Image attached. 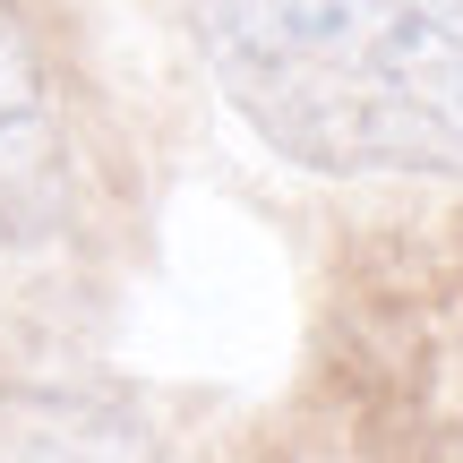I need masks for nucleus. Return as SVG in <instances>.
Wrapping results in <instances>:
<instances>
[{
  "label": "nucleus",
  "instance_id": "f257e3e1",
  "mask_svg": "<svg viewBox=\"0 0 463 463\" xmlns=\"http://www.w3.org/2000/svg\"><path fill=\"white\" fill-rule=\"evenodd\" d=\"M223 103L317 181H463V26L420 0H189Z\"/></svg>",
  "mask_w": 463,
  "mask_h": 463
},
{
  "label": "nucleus",
  "instance_id": "f03ea898",
  "mask_svg": "<svg viewBox=\"0 0 463 463\" xmlns=\"http://www.w3.org/2000/svg\"><path fill=\"white\" fill-rule=\"evenodd\" d=\"M69 215V146L17 0H0V249L52 241Z\"/></svg>",
  "mask_w": 463,
  "mask_h": 463
},
{
  "label": "nucleus",
  "instance_id": "7ed1b4c3",
  "mask_svg": "<svg viewBox=\"0 0 463 463\" xmlns=\"http://www.w3.org/2000/svg\"><path fill=\"white\" fill-rule=\"evenodd\" d=\"M0 463H137V430L86 395H17L0 403Z\"/></svg>",
  "mask_w": 463,
  "mask_h": 463
}]
</instances>
